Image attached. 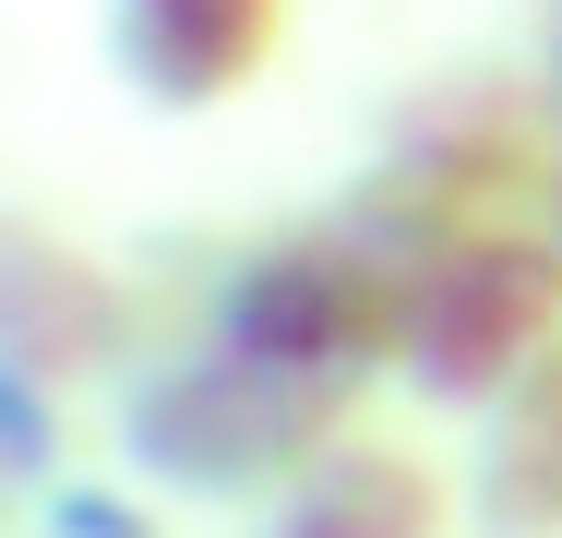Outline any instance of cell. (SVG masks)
Here are the masks:
<instances>
[{
    "label": "cell",
    "mask_w": 562,
    "mask_h": 538,
    "mask_svg": "<svg viewBox=\"0 0 562 538\" xmlns=\"http://www.w3.org/2000/svg\"><path fill=\"white\" fill-rule=\"evenodd\" d=\"M204 335H227L239 359L263 371H300L324 395H371L383 371H407V323H419V276L347 227L336 204L300 215V227H251L204 251Z\"/></svg>",
    "instance_id": "cell-1"
},
{
    "label": "cell",
    "mask_w": 562,
    "mask_h": 538,
    "mask_svg": "<svg viewBox=\"0 0 562 538\" xmlns=\"http://www.w3.org/2000/svg\"><path fill=\"white\" fill-rule=\"evenodd\" d=\"M347 430H359V395H324L300 371H263L239 359L227 335H168L132 383H120V455L132 479H156L168 503H276L300 467H324Z\"/></svg>",
    "instance_id": "cell-2"
},
{
    "label": "cell",
    "mask_w": 562,
    "mask_h": 538,
    "mask_svg": "<svg viewBox=\"0 0 562 538\" xmlns=\"http://www.w3.org/2000/svg\"><path fill=\"white\" fill-rule=\"evenodd\" d=\"M551 180H562V120L551 97L515 85H454V97L395 108V132L371 144V168L336 192L347 227H371L407 276H431L467 239L503 227H551Z\"/></svg>",
    "instance_id": "cell-3"
},
{
    "label": "cell",
    "mask_w": 562,
    "mask_h": 538,
    "mask_svg": "<svg viewBox=\"0 0 562 538\" xmlns=\"http://www.w3.org/2000/svg\"><path fill=\"white\" fill-rule=\"evenodd\" d=\"M551 347H562V239L551 227H503V239H467L419 276V323H407L395 383L479 430Z\"/></svg>",
    "instance_id": "cell-4"
},
{
    "label": "cell",
    "mask_w": 562,
    "mask_h": 538,
    "mask_svg": "<svg viewBox=\"0 0 562 538\" xmlns=\"http://www.w3.org/2000/svg\"><path fill=\"white\" fill-rule=\"evenodd\" d=\"M156 359V300L132 264H97L60 227H12L0 239V395H85V383H132Z\"/></svg>",
    "instance_id": "cell-5"
},
{
    "label": "cell",
    "mask_w": 562,
    "mask_h": 538,
    "mask_svg": "<svg viewBox=\"0 0 562 538\" xmlns=\"http://www.w3.org/2000/svg\"><path fill=\"white\" fill-rule=\"evenodd\" d=\"M288 48V0H109V60L120 85L168 120L251 97Z\"/></svg>",
    "instance_id": "cell-6"
},
{
    "label": "cell",
    "mask_w": 562,
    "mask_h": 538,
    "mask_svg": "<svg viewBox=\"0 0 562 538\" xmlns=\"http://www.w3.org/2000/svg\"><path fill=\"white\" fill-rule=\"evenodd\" d=\"M467 515V491H454L431 455H407V442H383V430H347L324 467H300L251 538H443Z\"/></svg>",
    "instance_id": "cell-7"
},
{
    "label": "cell",
    "mask_w": 562,
    "mask_h": 538,
    "mask_svg": "<svg viewBox=\"0 0 562 538\" xmlns=\"http://www.w3.org/2000/svg\"><path fill=\"white\" fill-rule=\"evenodd\" d=\"M467 527L479 538H562V347L467 430Z\"/></svg>",
    "instance_id": "cell-8"
},
{
    "label": "cell",
    "mask_w": 562,
    "mask_h": 538,
    "mask_svg": "<svg viewBox=\"0 0 562 538\" xmlns=\"http://www.w3.org/2000/svg\"><path fill=\"white\" fill-rule=\"evenodd\" d=\"M551 120H562V0H551Z\"/></svg>",
    "instance_id": "cell-9"
},
{
    "label": "cell",
    "mask_w": 562,
    "mask_h": 538,
    "mask_svg": "<svg viewBox=\"0 0 562 538\" xmlns=\"http://www.w3.org/2000/svg\"><path fill=\"white\" fill-rule=\"evenodd\" d=\"M551 239H562V180H551Z\"/></svg>",
    "instance_id": "cell-10"
}]
</instances>
